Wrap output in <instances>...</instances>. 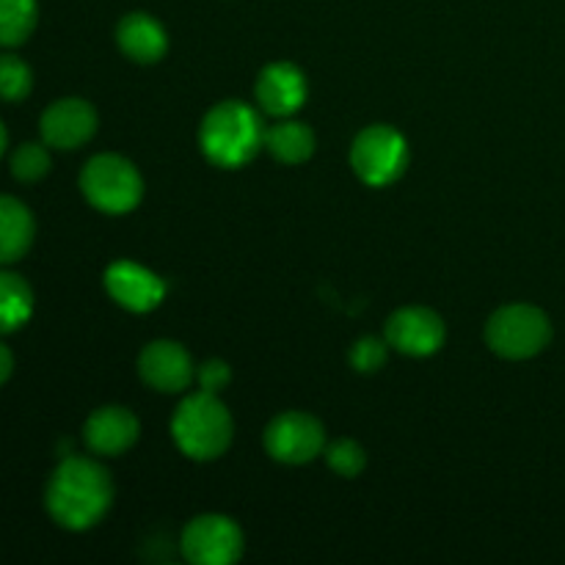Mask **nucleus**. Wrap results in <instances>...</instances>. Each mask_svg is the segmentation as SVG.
Here are the masks:
<instances>
[{
	"label": "nucleus",
	"mask_w": 565,
	"mask_h": 565,
	"mask_svg": "<svg viewBox=\"0 0 565 565\" xmlns=\"http://www.w3.org/2000/svg\"><path fill=\"white\" fill-rule=\"evenodd\" d=\"M44 502H47L50 516L61 527L75 530V533L94 527L103 522L114 502V483H110L108 469L94 458L66 456L50 478Z\"/></svg>",
	"instance_id": "nucleus-1"
},
{
	"label": "nucleus",
	"mask_w": 565,
	"mask_h": 565,
	"mask_svg": "<svg viewBox=\"0 0 565 565\" xmlns=\"http://www.w3.org/2000/svg\"><path fill=\"white\" fill-rule=\"evenodd\" d=\"M199 141L210 163L221 169H237L257 158L259 149L265 147V127L252 105L226 99L204 116Z\"/></svg>",
	"instance_id": "nucleus-2"
},
{
	"label": "nucleus",
	"mask_w": 565,
	"mask_h": 565,
	"mask_svg": "<svg viewBox=\"0 0 565 565\" xmlns=\"http://www.w3.org/2000/svg\"><path fill=\"white\" fill-rule=\"evenodd\" d=\"M232 434L235 423L230 408L221 403L218 395L204 390L188 395L171 419V436L177 447L193 461H213L224 456L232 445Z\"/></svg>",
	"instance_id": "nucleus-3"
},
{
	"label": "nucleus",
	"mask_w": 565,
	"mask_h": 565,
	"mask_svg": "<svg viewBox=\"0 0 565 565\" xmlns=\"http://www.w3.org/2000/svg\"><path fill=\"white\" fill-rule=\"evenodd\" d=\"M81 191L92 207L108 215L130 213L143 196V180L121 154H97L81 174Z\"/></svg>",
	"instance_id": "nucleus-4"
},
{
	"label": "nucleus",
	"mask_w": 565,
	"mask_h": 565,
	"mask_svg": "<svg viewBox=\"0 0 565 565\" xmlns=\"http://www.w3.org/2000/svg\"><path fill=\"white\" fill-rule=\"evenodd\" d=\"M552 323L539 307L530 303H511L491 315L486 326V342L502 359H533L550 345Z\"/></svg>",
	"instance_id": "nucleus-5"
},
{
	"label": "nucleus",
	"mask_w": 565,
	"mask_h": 565,
	"mask_svg": "<svg viewBox=\"0 0 565 565\" xmlns=\"http://www.w3.org/2000/svg\"><path fill=\"white\" fill-rule=\"evenodd\" d=\"M351 166L362 182L384 188L395 182L408 166V143L395 127L373 125L356 136L351 147Z\"/></svg>",
	"instance_id": "nucleus-6"
},
{
	"label": "nucleus",
	"mask_w": 565,
	"mask_h": 565,
	"mask_svg": "<svg viewBox=\"0 0 565 565\" xmlns=\"http://www.w3.org/2000/svg\"><path fill=\"white\" fill-rule=\"evenodd\" d=\"M180 550L193 565H232L243 555V530L221 513L196 516L182 530Z\"/></svg>",
	"instance_id": "nucleus-7"
},
{
	"label": "nucleus",
	"mask_w": 565,
	"mask_h": 565,
	"mask_svg": "<svg viewBox=\"0 0 565 565\" xmlns=\"http://www.w3.org/2000/svg\"><path fill=\"white\" fill-rule=\"evenodd\" d=\"M265 450L274 461L301 467L326 450V430L312 414L285 412L265 430Z\"/></svg>",
	"instance_id": "nucleus-8"
},
{
	"label": "nucleus",
	"mask_w": 565,
	"mask_h": 565,
	"mask_svg": "<svg viewBox=\"0 0 565 565\" xmlns=\"http://www.w3.org/2000/svg\"><path fill=\"white\" fill-rule=\"evenodd\" d=\"M386 342L406 356H430L445 345V320L425 307H403L386 320Z\"/></svg>",
	"instance_id": "nucleus-9"
},
{
	"label": "nucleus",
	"mask_w": 565,
	"mask_h": 565,
	"mask_svg": "<svg viewBox=\"0 0 565 565\" xmlns=\"http://www.w3.org/2000/svg\"><path fill=\"white\" fill-rule=\"evenodd\" d=\"M138 373L143 384L158 392H182L196 379L191 353L174 340L149 342L138 356Z\"/></svg>",
	"instance_id": "nucleus-10"
},
{
	"label": "nucleus",
	"mask_w": 565,
	"mask_h": 565,
	"mask_svg": "<svg viewBox=\"0 0 565 565\" xmlns=\"http://www.w3.org/2000/svg\"><path fill=\"white\" fill-rule=\"evenodd\" d=\"M105 290L119 307L138 315L152 312L166 298L163 279L143 265L130 263V259H119L105 270Z\"/></svg>",
	"instance_id": "nucleus-11"
},
{
	"label": "nucleus",
	"mask_w": 565,
	"mask_h": 565,
	"mask_svg": "<svg viewBox=\"0 0 565 565\" xmlns=\"http://www.w3.org/2000/svg\"><path fill=\"white\" fill-rule=\"evenodd\" d=\"M42 138L53 149H77L97 132V114L81 97H66L42 114Z\"/></svg>",
	"instance_id": "nucleus-12"
},
{
	"label": "nucleus",
	"mask_w": 565,
	"mask_h": 565,
	"mask_svg": "<svg viewBox=\"0 0 565 565\" xmlns=\"http://www.w3.org/2000/svg\"><path fill=\"white\" fill-rule=\"evenodd\" d=\"M307 77L290 61H276V64L265 66L257 77V88H254L259 108L279 119L296 114L307 99Z\"/></svg>",
	"instance_id": "nucleus-13"
},
{
	"label": "nucleus",
	"mask_w": 565,
	"mask_h": 565,
	"mask_svg": "<svg viewBox=\"0 0 565 565\" xmlns=\"http://www.w3.org/2000/svg\"><path fill=\"white\" fill-rule=\"evenodd\" d=\"M138 434H141V425H138L136 414L121 406L97 408L83 425V439H86L88 450L108 458L130 450Z\"/></svg>",
	"instance_id": "nucleus-14"
},
{
	"label": "nucleus",
	"mask_w": 565,
	"mask_h": 565,
	"mask_svg": "<svg viewBox=\"0 0 565 565\" xmlns=\"http://www.w3.org/2000/svg\"><path fill=\"white\" fill-rule=\"evenodd\" d=\"M116 42H119L121 53L138 64H154L169 50V36H166L163 25L143 11H132L119 22Z\"/></svg>",
	"instance_id": "nucleus-15"
},
{
	"label": "nucleus",
	"mask_w": 565,
	"mask_h": 565,
	"mask_svg": "<svg viewBox=\"0 0 565 565\" xmlns=\"http://www.w3.org/2000/svg\"><path fill=\"white\" fill-rule=\"evenodd\" d=\"M33 243V215L20 199L0 196V265L25 257Z\"/></svg>",
	"instance_id": "nucleus-16"
},
{
	"label": "nucleus",
	"mask_w": 565,
	"mask_h": 565,
	"mask_svg": "<svg viewBox=\"0 0 565 565\" xmlns=\"http://www.w3.org/2000/svg\"><path fill=\"white\" fill-rule=\"evenodd\" d=\"M265 149L274 154L279 163L298 166L312 158L315 132L303 121H279L274 127H265Z\"/></svg>",
	"instance_id": "nucleus-17"
},
{
	"label": "nucleus",
	"mask_w": 565,
	"mask_h": 565,
	"mask_svg": "<svg viewBox=\"0 0 565 565\" xmlns=\"http://www.w3.org/2000/svg\"><path fill=\"white\" fill-rule=\"evenodd\" d=\"M33 315V292L22 276L0 270V334L22 329Z\"/></svg>",
	"instance_id": "nucleus-18"
},
{
	"label": "nucleus",
	"mask_w": 565,
	"mask_h": 565,
	"mask_svg": "<svg viewBox=\"0 0 565 565\" xmlns=\"http://www.w3.org/2000/svg\"><path fill=\"white\" fill-rule=\"evenodd\" d=\"M36 0H0V44L20 47L36 28Z\"/></svg>",
	"instance_id": "nucleus-19"
},
{
	"label": "nucleus",
	"mask_w": 565,
	"mask_h": 565,
	"mask_svg": "<svg viewBox=\"0 0 565 565\" xmlns=\"http://www.w3.org/2000/svg\"><path fill=\"white\" fill-rule=\"evenodd\" d=\"M33 72L22 58L9 53H0V99L20 103L31 94Z\"/></svg>",
	"instance_id": "nucleus-20"
},
{
	"label": "nucleus",
	"mask_w": 565,
	"mask_h": 565,
	"mask_svg": "<svg viewBox=\"0 0 565 565\" xmlns=\"http://www.w3.org/2000/svg\"><path fill=\"white\" fill-rule=\"evenodd\" d=\"M323 456L326 463H329L340 478H356V475H362L364 467H367V456H364L362 445L353 439L331 441V445H326Z\"/></svg>",
	"instance_id": "nucleus-21"
},
{
	"label": "nucleus",
	"mask_w": 565,
	"mask_h": 565,
	"mask_svg": "<svg viewBox=\"0 0 565 565\" xmlns=\"http://www.w3.org/2000/svg\"><path fill=\"white\" fill-rule=\"evenodd\" d=\"M50 171V152L42 143H22L11 154V174L20 182H36Z\"/></svg>",
	"instance_id": "nucleus-22"
},
{
	"label": "nucleus",
	"mask_w": 565,
	"mask_h": 565,
	"mask_svg": "<svg viewBox=\"0 0 565 565\" xmlns=\"http://www.w3.org/2000/svg\"><path fill=\"white\" fill-rule=\"evenodd\" d=\"M386 345H390V342L375 340V337H364V340H359L356 345H353L351 364L359 373H375V370L384 367L386 356H390Z\"/></svg>",
	"instance_id": "nucleus-23"
},
{
	"label": "nucleus",
	"mask_w": 565,
	"mask_h": 565,
	"mask_svg": "<svg viewBox=\"0 0 565 565\" xmlns=\"http://www.w3.org/2000/svg\"><path fill=\"white\" fill-rule=\"evenodd\" d=\"M199 379V386H202L204 392H213V395H218L221 390H226L232 381V370L226 362H218V359H213V362L202 364L196 373Z\"/></svg>",
	"instance_id": "nucleus-24"
},
{
	"label": "nucleus",
	"mask_w": 565,
	"mask_h": 565,
	"mask_svg": "<svg viewBox=\"0 0 565 565\" xmlns=\"http://www.w3.org/2000/svg\"><path fill=\"white\" fill-rule=\"evenodd\" d=\"M11 370H14V356H11L9 348H6L3 342H0V386H3L6 381H9Z\"/></svg>",
	"instance_id": "nucleus-25"
},
{
	"label": "nucleus",
	"mask_w": 565,
	"mask_h": 565,
	"mask_svg": "<svg viewBox=\"0 0 565 565\" xmlns=\"http://www.w3.org/2000/svg\"><path fill=\"white\" fill-rule=\"evenodd\" d=\"M3 152H6V127L3 121H0V158H3Z\"/></svg>",
	"instance_id": "nucleus-26"
}]
</instances>
